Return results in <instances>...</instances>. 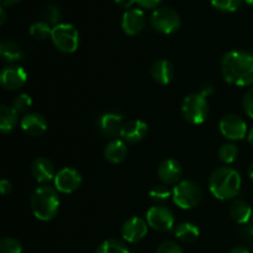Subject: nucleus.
<instances>
[{"instance_id":"f257e3e1","label":"nucleus","mask_w":253,"mask_h":253,"mask_svg":"<svg viewBox=\"0 0 253 253\" xmlns=\"http://www.w3.org/2000/svg\"><path fill=\"white\" fill-rule=\"evenodd\" d=\"M221 73L225 81L232 85H252L253 54L241 49L229 51L221 59Z\"/></svg>"},{"instance_id":"f03ea898","label":"nucleus","mask_w":253,"mask_h":253,"mask_svg":"<svg viewBox=\"0 0 253 253\" xmlns=\"http://www.w3.org/2000/svg\"><path fill=\"white\" fill-rule=\"evenodd\" d=\"M241 175L231 167H219L209 178L210 193L219 200H229L237 197L241 190Z\"/></svg>"},{"instance_id":"7ed1b4c3","label":"nucleus","mask_w":253,"mask_h":253,"mask_svg":"<svg viewBox=\"0 0 253 253\" xmlns=\"http://www.w3.org/2000/svg\"><path fill=\"white\" fill-rule=\"evenodd\" d=\"M30 204L36 219L49 221L56 216L59 210L61 200L58 197V190L49 185L39 187L32 194Z\"/></svg>"},{"instance_id":"20e7f679","label":"nucleus","mask_w":253,"mask_h":253,"mask_svg":"<svg viewBox=\"0 0 253 253\" xmlns=\"http://www.w3.org/2000/svg\"><path fill=\"white\" fill-rule=\"evenodd\" d=\"M209 114V103L208 98L199 93L189 94L182 103V115L189 124L200 125L205 121Z\"/></svg>"},{"instance_id":"39448f33","label":"nucleus","mask_w":253,"mask_h":253,"mask_svg":"<svg viewBox=\"0 0 253 253\" xmlns=\"http://www.w3.org/2000/svg\"><path fill=\"white\" fill-rule=\"evenodd\" d=\"M172 199L178 208L190 210L197 207L203 198L202 188L193 180H182L174 185Z\"/></svg>"},{"instance_id":"423d86ee","label":"nucleus","mask_w":253,"mask_h":253,"mask_svg":"<svg viewBox=\"0 0 253 253\" xmlns=\"http://www.w3.org/2000/svg\"><path fill=\"white\" fill-rule=\"evenodd\" d=\"M52 43L62 53H74L78 49L79 32L72 24H58L52 29Z\"/></svg>"},{"instance_id":"0eeeda50","label":"nucleus","mask_w":253,"mask_h":253,"mask_svg":"<svg viewBox=\"0 0 253 253\" xmlns=\"http://www.w3.org/2000/svg\"><path fill=\"white\" fill-rule=\"evenodd\" d=\"M180 25H182V20H180L179 14L172 7H158L151 15V26L160 34H174L180 29Z\"/></svg>"},{"instance_id":"6e6552de","label":"nucleus","mask_w":253,"mask_h":253,"mask_svg":"<svg viewBox=\"0 0 253 253\" xmlns=\"http://www.w3.org/2000/svg\"><path fill=\"white\" fill-rule=\"evenodd\" d=\"M146 221L151 229L156 231H170L174 227V214L172 210L162 205H156L146 212Z\"/></svg>"},{"instance_id":"1a4fd4ad","label":"nucleus","mask_w":253,"mask_h":253,"mask_svg":"<svg viewBox=\"0 0 253 253\" xmlns=\"http://www.w3.org/2000/svg\"><path fill=\"white\" fill-rule=\"evenodd\" d=\"M219 130L227 140L241 141L247 135V124L241 116L236 114H229L220 120Z\"/></svg>"},{"instance_id":"9d476101","label":"nucleus","mask_w":253,"mask_h":253,"mask_svg":"<svg viewBox=\"0 0 253 253\" xmlns=\"http://www.w3.org/2000/svg\"><path fill=\"white\" fill-rule=\"evenodd\" d=\"M54 187L59 193L72 194L82 185V174L72 167H64L54 177Z\"/></svg>"},{"instance_id":"9b49d317","label":"nucleus","mask_w":253,"mask_h":253,"mask_svg":"<svg viewBox=\"0 0 253 253\" xmlns=\"http://www.w3.org/2000/svg\"><path fill=\"white\" fill-rule=\"evenodd\" d=\"M148 224L146 220L138 216H133L126 220L121 226V236L128 244H136L147 235Z\"/></svg>"},{"instance_id":"f8f14e48","label":"nucleus","mask_w":253,"mask_h":253,"mask_svg":"<svg viewBox=\"0 0 253 253\" xmlns=\"http://www.w3.org/2000/svg\"><path fill=\"white\" fill-rule=\"evenodd\" d=\"M27 81V73L20 66L5 67L0 74V84L6 90H17L22 88Z\"/></svg>"},{"instance_id":"ddd939ff","label":"nucleus","mask_w":253,"mask_h":253,"mask_svg":"<svg viewBox=\"0 0 253 253\" xmlns=\"http://www.w3.org/2000/svg\"><path fill=\"white\" fill-rule=\"evenodd\" d=\"M158 177L165 185H177L183 175L180 163L174 158H167L158 166Z\"/></svg>"},{"instance_id":"4468645a","label":"nucleus","mask_w":253,"mask_h":253,"mask_svg":"<svg viewBox=\"0 0 253 253\" xmlns=\"http://www.w3.org/2000/svg\"><path fill=\"white\" fill-rule=\"evenodd\" d=\"M146 26V15L141 9L126 10L121 20V27L128 36H136Z\"/></svg>"},{"instance_id":"2eb2a0df","label":"nucleus","mask_w":253,"mask_h":253,"mask_svg":"<svg viewBox=\"0 0 253 253\" xmlns=\"http://www.w3.org/2000/svg\"><path fill=\"white\" fill-rule=\"evenodd\" d=\"M99 128L101 132L108 137H118L123 131L124 125V116L119 113L109 111V113L103 114L98 120Z\"/></svg>"},{"instance_id":"dca6fc26","label":"nucleus","mask_w":253,"mask_h":253,"mask_svg":"<svg viewBox=\"0 0 253 253\" xmlns=\"http://www.w3.org/2000/svg\"><path fill=\"white\" fill-rule=\"evenodd\" d=\"M20 125H21L24 132L32 137H39V136L43 135L47 130V120L43 115L37 113L26 114L21 119Z\"/></svg>"},{"instance_id":"f3484780","label":"nucleus","mask_w":253,"mask_h":253,"mask_svg":"<svg viewBox=\"0 0 253 253\" xmlns=\"http://www.w3.org/2000/svg\"><path fill=\"white\" fill-rule=\"evenodd\" d=\"M148 133V125L142 120H131L124 125L120 137L128 143H137L142 141Z\"/></svg>"},{"instance_id":"a211bd4d","label":"nucleus","mask_w":253,"mask_h":253,"mask_svg":"<svg viewBox=\"0 0 253 253\" xmlns=\"http://www.w3.org/2000/svg\"><path fill=\"white\" fill-rule=\"evenodd\" d=\"M31 174L35 180L39 183H47L54 179L56 177V169L52 161L46 157H39L34 161L31 166Z\"/></svg>"},{"instance_id":"6ab92c4d","label":"nucleus","mask_w":253,"mask_h":253,"mask_svg":"<svg viewBox=\"0 0 253 253\" xmlns=\"http://www.w3.org/2000/svg\"><path fill=\"white\" fill-rule=\"evenodd\" d=\"M151 76L160 85H167L174 77V67L167 59H158L151 67Z\"/></svg>"},{"instance_id":"aec40b11","label":"nucleus","mask_w":253,"mask_h":253,"mask_svg":"<svg viewBox=\"0 0 253 253\" xmlns=\"http://www.w3.org/2000/svg\"><path fill=\"white\" fill-rule=\"evenodd\" d=\"M127 146L123 140H113L105 146L104 150V157L109 163L113 165H119L123 162L127 156Z\"/></svg>"},{"instance_id":"412c9836","label":"nucleus","mask_w":253,"mask_h":253,"mask_svg":"<svg viewBox=\"0 0 253 253\" xmlns=\"http://www.w3.org/2000/svg\"><path fill=\"white\" fill-rule=\"evenodd\" d=\"M230 215L237 224L247 225L252 219L253 211L249 203L241 199H236L230 205Z\"/></svg>"},{"instance_id":"4be33fe9","label":"nucleus","mask_w":253,"mask_h":253,"mask_svg":"<svg viewBox=\"0 0 253 253\" xmlns=\"http://www.w3.org/2000/svg\"><path fill=\"white\" fill-rule=\"evenodd\" d=\"M0 54L2 59L9 63H15L24 58V49L15 41H2L0 43Z\"/></svg>"},{"instance_id":"5701e85b","label":"nucleus","mask_w":253,"mask_h":253,"mask_svg":"<svg viewBox=\"0 0 253 253\" xmlns=\"http://www.w3.org/2000/svg\"><path fill=\"white\" fill-rule=\"evenodd\" d=\"M17 111L14 108L4 105L0 106V131L1 133L6 135L15 128L17 124Z\"/></svg>"},{"instance_id":"b1692460","label":"nucleus","mask_w":253,"mask_h":253,"mask_svg":"<svg viewBox=\"0 0 253 253\" xmlns=\"http://www.w3.org/2000/svg\"><path fill=\"white\" fill-rule=\"evenodd\" d=\"M198 226L192 222H182L174 229V236L183 242H193L199 237Z\"/></svg>"},{"instance_id":"393cba45","label":"nucleus","mask_w":253,"mask_h":253,"mask_svg":"<svg viewBox=\"0 0 253 253\" xmlns=\"http://www.w3.org/2000/svg\"><path fill=\"white\" fill-rule=\"evenodd\" d=\"M95 253H130V251L124 242L116 239H110L99 245Z\"/></svg>"},{"instance_id":"a878e982","label":"nucleus","mask_w":253,"mask_h":253,"mask_svg":"<svg viewBox=\"0 0 253 253\" xmlns=\"http://www.w3.org/2000/svg\"><path fill=\"white\" fill-rule=\"evenodd\" d=\"M52 29L51 25H48L44 21H36L30 26V35L34 37L35 40H39V41H44L48 37H51L52 35Z\"/></svg>"},{"instance_id":"bb28decb","label":"nucleus","mask_w":253,"mask_h":253,"mask_svg":"<svg viewBox=\"0 0 253 253\" xmlns=\"http://www.w3.org/2000/svg\"><path fill=\"white\" fill-rule=\"evenodd\" d=\"M239 156V150L234 143H225L217 151V157L225 165H231L236 161Z\"/></svg>"},{"instance_id":"cd10ccee","label":"nucleus","mask_w":253,"mask_h":253,"mask_svg":"<svg viewBox=\"0 0 253 253\" xmlns=\"http://www.w3.org/2000/svg\"><path fill=\"white\" fill-rule=\"evenodd\" d=\"M42 21L47 22L51 26H57L59 19H61V10L56 5H47L42 11Z\"/></svg>"},{"instance_id":"c85d7f7f","label":"nucleus","mask_w":253,"mask_h":253,"mask_svg":"<svg viewBox=\"0 0 253 253\" xmlns=\"http://www.w3.org/2000/svg\"><path fill=\"white\" fill-rule=\"evenodd\" d=\"M244 0H210L212 6L222 12H234L241 6Z\"/></svg>"},{"instance_id":"c756f323","label":"nucleus","mask_w":253,"mask_h":253,"mask_svg":"<svg viewBox=\"0 0 253 253\" xmlns=\"http://www.w3.org/2000/svg\"><path fill=\"white\" fill-rule=\"evenodd\" d=\"M172 190L165 184L156 185V187H153L152 189L150 190V198L153 202L157 203L166 202V200H168L169 198H172Z\"/></svg>"},{"instance_id":"7c9ffc66","label":"nucleus","mask_w":253,"mask_h":253,"mask_svg":"<svg viewBox=\"0 0 253 253\" xmlns=\"http://www.w3.org/2000/svg\"><path fill=\"white\" fill-rule=\"evenodd\" d=\"M0 253H22V246L17 240L5 237L0 242Z\"/></svg>"},{"instance_id":"2f4dec72","label":"nucleus","mask_w":253,"mask_h":253,"mask_svg":"<svg viewBox=\"0 0 253 253\" xmlns=\"http://www.w3.org/2000/svg\"><path fill=\"white\" fill-rule=\"evenodd\" d=\"M32 105V98L26 93H22L15 98L12 103V108L17 111V114H22L29 110Z\"/></svg>"},{"instance_id":"473e14b6","label":"nucleus","mask_w":253,"mask_h":253,"mask_svg":"<svg viewBox=\"0 0 253 253\" xmlns=\"http://www.w3.org/2000/svg\"><path fill=\"white\" fill-rule=\"evenodd\" d=\"M156 253H184L182 247L173 241H166L158 246Z\"/></svg>"},{"instance_id":"72a5a7b5","label":"nucleus","mask_w":253,"mask_h":253,"mask_svg":"<svg viewBox=\"0 0 253 253\" xmlns=\"http://www.w3.org/2000/svg\"><path fill=\"white\" fill-rule=\"evenodd\" d=\"M242 105H244V110L250 118L253 119V88L249 89L247 93L245 94L244 100H242Z\"/></svg>"},{"instance_id":"f704fd0d","label":"nucleus","mask_w":253,"mask_h":253,"mask_svg":"<svg viewBox=\"0 0 253 253\" xmlns=\"http://www.w3.org/2000/svg\"><path fill=\"white\" fill-rule=\"evenodd\" d=\"M136 1L143 9H156L163 0H136Z\"/></svg>"},{"instance_id":"c9c22d12","label":"nucleus","mask_w":253,"mask_h":253,"mask_svg":"<svg viewBox=\"0 0 253 253\" xmlns=\"http://www.w3.org/2000/svg\"><path fill=\"white\" fill-rule=\"evenodd\" d=\"M12 189V184L10 183V180L7 179H1L0 180V193L2 195H6L11 192Z\"/></svg>"},{"instance_id":"e433bc0d","label":"nucleus","mask_w":253,"mask_h":253,"mask_svg":"<svg viewBox=\"0 0 253 253\" xmlns=\"http://www.w3.org/2000/svg\"><path fill=\"white\" fill-rule=\"evenodd\" d=\"M115 2L119 7H121V9L130 10V7L137 1H136V0H115Z\"/></svg>"},{"instance_id":"4c0bfd02","label":"nucleus","mask_w":253,"mask_h":253,"mask_svg":"<svg viewBox=\"0 0 253 253\" xmlns=\"http://www.w3.org/2000/svg\"><path fill=\"white\" fill-rule=\"evenodd\" d=\"M200 93L204 94L207 98H209L211 94H214V85H212L211 83H205L204 85H203L202 90H200Z\"/></svg>"},{"instance_id":"58836bf2","label":"nucleus","mask_w":253,"mask_h":253,"mask_svg":"<svg viewBox=\"0 0 253 253\" xmlns=\"http://www.w3.org/2000/svg\"><path fill=\"white\" fill-rule=\"evenodd\" d=\"M245 232H246L247 236L253 239V216H252V219L250 220L249 224L246 225V227H245Z\"/></svg>"},{"instance_id":"ea45409f","label":"nucleus","mask_w":253,"mask_h":253,"mask_svg":"<svg viewBox=\"0 0 253 253\" xmlns=\"http://www.w3.org/2000/svg\"><path fill=\"white\" fill-rule=\"evenodd\" d=\"M230 253H252V252H250V250L246 249V247L237 246V247H235V249H232Z\"/></svg>"},{"instance_id":"a19ab883","label":"nucleus","mask_w":253,"mask_h":253,"mask_svg":"<svg viewBox=\"0 0 253 253\" xmlns=\"http://www.w3.org/2000/svg\"><path fill=\"white\" fill-rule=\"evenodd\" d=\"M21 0H1V6L7 7L12 6V5H16L17 2H20Z\"/></svg>"},{"instance_id":"79ce46f5","label":"nucleus","mask_w":253,"mask_h":253,"mask_svg":"<svg viewBox=\"0 0 253 253\" xmlns=\"http://www.w3.org/2000/svg\"><path fill=\"white\" fill-rule=\"evenodd\" d=\"M5 20H6V11H5V7H0V25L5 24Z\"/></svg>"},{"instance_id":"37998d69","label":"nucleus","mask_w":253,"mask_h":253,"mask_svg":"<svg viewBox=\"0 0 253 253\" xmlns=\"http://www.w3.org/2000/svg\"><path fill=\"white\" fill-rule=\"evenodd\" d=\"M247 141L250 142V145L253 146V127L249 131V133H247Z\"/></svg>"},{"instance_id":"c03bdc74","label":"nucleus","mask_w":253,"mask_h":253,"mask_svg":"<svg viewBox=\"0 0 253 253\" xmlns=\"http://www.w3.org/2000/svg\"><path fill=\"white\" fill-rule=\"evenodd\" d=\"M249 177L253 180V162L250 165V167H249Z\"/></svg>"},{"instance_id":"a18cd8bd","label":"nucleus","mask_w":253,"mask_h":253,"mask_svg":"<svg viewBox=\"0 0 253 253\" xmlns=\"http://www.w3.org/2000/svg\"><path fill=\"white\" fill-rule=\"evenodd\" d=\"M245 2H247L249 5H251V6H253V0H244Z\"/></svg>"},{"instance_id":"49530a36","label":"nucleus","mask_w":253,"mask_h":253,"mask_svg":"<svg viewBox=\"0 0 253 253\" xmlns=\"http://www.w3.org/2000/svg\"><path fill=\"white\" fill-rule=\"evenodd\" d=\"M252 54H253V51H252Z\"/></svg>"},{"instance_id":"de8ad7c7","label":"nucleus","mask_w":253,"mask_h":253,"mask_svg":"<svg viewBox=\"0 0 253 253\" xmlns=\"http://www.w3.org/2000/svg\"><path fill=\"white\" fill-rule=\"evenodd\" d=\"M252 253H253V250H252Z\"/></svg>"}]
</instances>
